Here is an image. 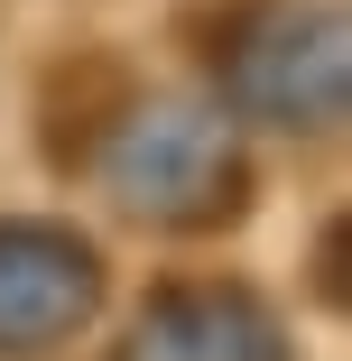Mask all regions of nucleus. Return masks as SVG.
<instances>
[{"label":"nucleus","instance_id":"nucleus-4","mask_svg":"<svg viewBox=\"0 0 352 361\" xmlns=\"http://www.w3.org/2000/svg\"><path fill=\"white\" fill-rule=\"evenodd\" d=\"M102 361H297L288 324L241 278H167Z\"/></svg>","mask_w":352,"mask_h":361},{"label":"nucleus","instance_id":"nucleus-1","mask_svg":"<svg viewBox=\"0 0 352 361\" xmlns=\"http://www.w3.org/2000/svg\"><path fill=\"white\" fill-rule=\"evenodd\" d=\"M121 223L139 232H223L250 213V149L223 102L176 93V84H139L111 75L102 93H84L75 139L56 149Z\"/></svg>","mask_w":352,"mask_h":361},{"label":"nucleus","instance_id":"nucleus-3","mask_svg":"<svg viewBox=\"0 0 352 361\" xmlns=\"http://www.w3.org/2000/svg\"><path fill=\"white\" fill-rule=\"evenodd\" d=\"M102 241L56 213H0V361H47L102 315Z\"/></svg>","mask_w":352,"mask_h":361},{"label":"nucleus","instance_id":"nucleus-2","mask_svg":"<svg viewBox=\"0 0 352 361\" xmlns=\"http://www.w3.org/2000/svg\"><path fill=\"white\" fill-rule=\"evenodd\" d=\"M204 102H223L232 130L324 139L343 121V10L334 0H204L186 19Z\"/></svg>","mask_w":352,"mask_h":361}]
</instances>
